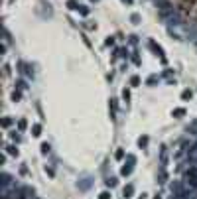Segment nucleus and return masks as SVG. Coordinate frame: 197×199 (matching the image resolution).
<instances>
[{
  "instance_id": "nucleus-8",
  "label": "nucleus",
  "mask_w": 197,
  "mask_h": 199,
  "mask_svg": "<svg viewBox=\"0 0 197 199\" xmlns=\"http://www.w3.org/2000/svg\"><path fill=\"white\" fill-rule=\"evenodd\" d=\"M39 130H41V126H39V124H34V136H39V134H41Z\"/></svg>"
},
{
  "instance_id": "nucleus-11",
  "label": "nucleus",
  "mask_w": 197,
  "mask_h": 199,
  "mask_svg": "<svg viewBox=\"0 0 197 199\" xmlns=\"http://www.w3.org/2000/svg\"><path fill=\"white\" fill-rule=\"evenodd\" d=\"M156 81H158V77H156V75H152V77H150V79H148V85H154V83H156Z\"/></svg>"
},
{
  "instance_id": "nucleus-18",
  "label": "nucleus",
  "mask_w": 197,
  "mask_h": 199,
  "mask_svg": "<svg viewBox=\"0 0 197 199\" xmlns=\"http://www.w3.org/2000/svg\"><path fill=\"white\" fill-rule=\"evenodd\" d=\"M130 43H138V37H136V36H130Z\"/></svg>"
},
{
  "instance_id": "nucleus-2",
  "label": "nucleus",
  "mask_w": 197,
  "mask_h": 199,
  "mask_svg": "<svg viewBox=\"0 0 197 199\" xmlns=\"http://www.w3.org/2000/svg\"><path fill=\"white\" fill-rule=\"evenodd\" d=\"M132 191H134V185H126L124 187V197H132Z\"/></svg>"
},
{
  "instance_id": "nucleus-6",
  "label": "nucleus",
  "mask_w": 197,
  "mask_h": 199,
  "mask_svg": "<svg viewBox=\"0 0 197 199\" xmlns=\"http://www.w3.org/2000/svg\"><path fill=\"white\" fill-rule=\"evenodd\" d=\"M67 6H69V8H71V10H77V8H79V6H77V2H75V0H69V2H67Z\"/></svg>"
},
{
  "instance_id": "nucleus-16",
  "label": "nucleus",
  "mask_w": 197,
  "mask_h": 199,
  "mask_svg": "<svg viewBox=\"0 0 197 199\" xmlns=\"http://www.w3.org/2000/svg\"><path fill=\"white\" fill-rule=\"evenodd\" d=\"M130 83H132V85H134V87H136V85H138V83H140V79H138V77H132V79H130Z\"/></svg>"
},
{
  "instance_id": "nucleus-14",
  "label": "nucleus",
  "mask_w": 197,
  "mask_h": 199,
  "mask_svg": "<svg viewBox=\"0 0 197 199\" xmlns=\"http://www.w3.org/2000/svg\"><path fill=\"white\" fill-rule=\"evenodd\" d=\"M2 183H4V185H8V183H10V178H8V176H6V174H4V176H2Z\"/></svg>"
},
{
  "instance_id": "nucleus-13",
  "label": "nucleus",
  "mask_w": 197,
  "mask_h": 199,
  "mask_svg": "<svg viewBox=\"0 0 197 199\" xmlns=\"http://www.w3.org/2000/svg\"><path fill=\"white\" fill-rule=\"evenodd\" d=\"M41 152L47 154V152H49V144H41Z\"/></svg>"
},
{
  "instance_id": "nucleus-10",
  "label": "nucleus",
  "mask_w": 197,
  "mask_h": 199,
  "mask_svg": "<svg viewBox=\"0 0 197 199\" xmlns=\"http://www.w3.org/2000/svg\"><path fill=\"white\" fill-rule=\"evenodd\" d=\"M107 185L114 187V185H116V180H114V178H108V180H107Z\"/></svg>"
},
{
  "instance_id": "nucleus-3",
  "label": "nucleus",
  "mask_w": 197,
  "mask_h": 199,
  "mask_svg": "<svg viewBox=\"0 0 197 199\" xmlns=\"http://www.w3.org/2000/svg\"><path fill=\"white\" fill-rule=\"evenodd\" d=\"M89 185H91V180H89V178H85V180H83L81 183H79V187H81V189H87Z\"/></svg>"
},
{
  "instance_id": "nucleus-1",
  "label": "nucleus",
  "mask_w": 197,
  "mask_h": 199,
  "mask_svg": "<svg viewBox=\"0 0 197 199\" xmlns=\"http://www.w3.org/2000/svg\"><path fill=\"white\" fill-rule=\"evenodd\" d=\"M148 45H150V49H154V51H156V53H158V55H162V47H160V45H156V43H154L152 39L148 41Z\"/></svg>"
},
{
  "instance_id": "nucleus-4",
  "label": "nucleus",
  "mask_w": 197,
  "mask_h": 199,
  "mask_svg": "<svg viewBox=\"0 0 197 199\" xmlns=\"http://www.w3.org/2000/svg\"><path fill=\"white\" fill-rule=\"evenodd\" d=\"M130 172H132V166H124V168L120 170V174H122V176H128Z\"/></svg>"
},
{
  "instance_id": "nucleus-9",
  "label": "nucleus",
  "mask_w": 197,
  "mask_h": 199,
  "mask_svg": "<svg viewBox=\"0 0 197 199\" xmlns=\"http://www.w3.org/2000/svg\"><path fill=\"white\" fill-rule=\"evenodd\" d=\"M130 20H132L134 24H140V16H138V14H132V16H130Z\"/></svg>"
},
{
  "instance_id": "nucleus-7",
  "label": "nucleus",
  "mask_w": 197,
  "mask_h": 199,
  "mask_svg": "<svg viewBox=\"0 0 197 199\" xmlns=\"http://www.w3.org/2000/svg\"><path fill=\"white\" fill-rule=\"evenodd\" d=\"M183 114H185V110L183 109H176L174 110V116H183Z\"/></svg>"
},
{
  "instance_id": "nucleus-5",
  "label": "nucleus",
  "mask_w": 197,
  "mask_h": 199,
  "mask_svg": "<svg viewBox=\"0 0 197 199\" xmlns=\"http://www.w3.org/2000/svg\"><path fill=\"white\" fill-rule=\"evenodd\" d=\"M181 99H185V101H187V99H191V91H189V89H185L183 93H181Z\"/></svg>"
},
{
  "instance_id": "nucleus-17",
  "label": "nucleus",
  "mask_w": 197,
  "mask_h": 199,
  "mask_svg": "<svg viewBox=\"0 0 197 199\" xmlns=\"http://www.w3.org/2000/svg\"><path fill=\"white\" fill-rule=\"evenodd\" d=\"M101 199H110V193L105 191V193H101Z\"/></svg>"
},
{
  "instance_id": "nucleus-12",
  "label": "nucleus",
  "mask_w": 197,
  "mask_h": 199,
  "mask_svg": "<svg viewBox=\"0 0 197 199\" xmlns=\"http://www.w3.org/2000/svg\"><path fill=\"white\" fill-rule=\"evenodd\" d=\"M10 124H12V118H4L2 120V126H10Z\"/></svg>"
},
{
  "instance_id": "nucleus-15",
  "label": "nucleus",
  "mask_w": 197,
  "mask_h": 199,
  "mask_svg": "<svg viewBox=\"0 0 197 199\" xmlns=\"http://www.w3.org/2000/svg\"><path fill=\"white\" fill-rule=\"evenodd\" d=\"M138 144H140V146H146V144H148V138H146V136H144V138H140V140H138Z\"/></svg>"
},
{
  "instance_id": "nucleus-20",
  "label": "nucleus",
  "mask_w": 197,
  "mask_h": 199,
  "mask_svg": "<svg viewBox=\"0 0 197 199\" xmlns=\"http://www.w3.org/2000/svg\"><path fill=\"white\" fill-rule=\"evenodd\" d=\"M122 2H126V4H132V0H122Z\"/></svg>"
},
{
  "instance_id": "nucleus-19",
  "label": "nucleus",
  "mask_w": 197,
  "mask_h": 199,
  "mask_svg": "<svg viewBox=\"0 0 197 199\" xmlns=\"http://www.w3.org/2000/svg\"><path fill=\"white\" fill-rule=\"evenodd\" d=\"M18 126H20V130H24V128H26V120H20Z\"/></svg>"
}]
</instances>
